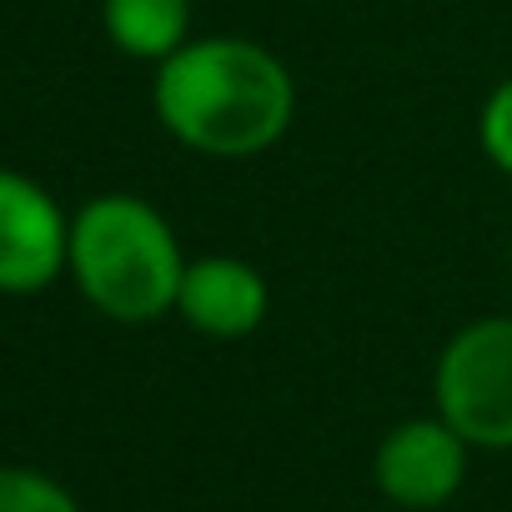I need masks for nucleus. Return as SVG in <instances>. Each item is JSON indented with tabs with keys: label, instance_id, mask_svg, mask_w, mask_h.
Masks as SVG:
<instances>
[{
	"label": "nucleus",
	"instance_id": "1",
	"mask_svg": "<svg viewBox=\"0 0 512 512\" xmlns=\"http://www.w3.org/2000/svg\"><path fill=\"white\" fill-rule=\"evenodd\" d=\"M161 131L206 161L267 156L297 116L287 61L251 36H191L151 76Z\"/></svg>",
	"mask_w": 512,
	"mask_h": 512
},
{
	"label": "nucleus",
	"instance_id": "2",
	"mask_svg": "<svg viewBox=\"0 0 512 512\" xmlns=\"http://www.w3.org/2000/svg\"><path fill=\"white\" fill-rule=\"evenodd\" d=\"M181 251L171 221L136 191H101L71 216L66 277L76 292L121 327H146L176 312Z\"/></svg>",
	"mask_w": 512,
	"mask_h": 512
},
{
	"label": "nucleus",
	"instance_id": "3",
	"mask_svg": "<svg viewBox=\"0 0 512 512\" xmlns=\"http://www.w3.org/2000/svg\"><path fill=\"white\" fill-rule=\"evenodd\" d=\"M437 417L452 422L472 452H512V317L462 322L432 367Z\"/></svg>",
	"mask_w": 512,
	"mask_h": 512
},
{
	"label": "nucleus",
	"instance_id": "4",
	"mask_svg": "<svg viewBox=\"0 0 512 512\" xmlns=\"http://www.w3.org/2000/svg\"><path fill=\"white\" fill-rule=\"evenodd\" d=\"M467 462H472V442L452 422H442L437 412L407 417L377 442L372 482L392 507L432 512V507H447L462 492Z\"/></svg>",
	"mask_w": 512,
	"mask_h": 512
},
{
	"label": "nucleus",
	"instance_id": "5",
	"mask_svg": "<svg viewBox=\"0 0 512 512\" xmlns=\"http://www.w3.org/2000/svg\"><path fill=\"white\" fill-rule=\"evenodd\" d=\"M71 256V216L56 206V196L0 166V292L6 297H36L56 277H66Z\"/></svg>",
	"mask_w": 512,
	"mask_h": 512
},
{
	"label": "nucleus",
	"instance_id": "6",
	"mask_svg": "<svg viewBox=\"0 0 512 512\" xmlns=\"http://www.w3.org/2000/svg\"><path fill=\"white\" fill-rule=\"evenodd\" d=\"M272 312V287L262 277V267H251L246 256H191L181 272V292H176V317L211 337V342H241Z\"/></svg>",
	"mask_w": 512,
	"mask_h": 512
},
{
	"label": "nucleus",
	"instance_id": "7",
	"mask_svg": "<svg viewBox=\"0 0 512 512\" xmlns=\"http://www.w3.org/2000/svg\"><path fill=\"white\" fill-rule=\"evenodd\" d=\"M101 31L121 56L161 66L191 41V0H101Z\"/></svg>",
	"mask_w": 512,
	"mask_h": 512
},
{
	"label": "nucleus",
	"instance_id": "8",
	"mask_svg": "<svg viewBox=\"0 0 512 512\" xmlns=\"http://www.w3.org/2000/svg\"><path fill=\"white\" fill-rule=\"evenodd\" d=\"M0 512H81V502L36 467H0Z\"/></svg>",
	"mask_w": 512,
	"mask_h": 512
},
{
	"label": "nucleus",
	"instance_id": "9",
	"mask_svg": "<svg viewBox=\"0 0 512 512\" xmlns=\"http://www.w3.org/2000/svg\"><path fill=\"white\" fill-rule=\"evenodd\" d=\"M477 141H482V156L502 176H512V76H502L487 91V101L477 111Z\"/></svg>",
	"mask_w": 512,
	"mask_h": 512
}]
</instances>
